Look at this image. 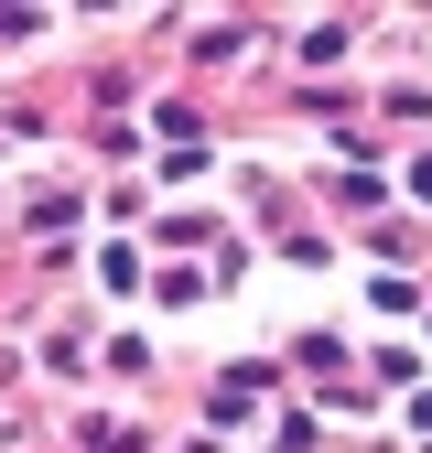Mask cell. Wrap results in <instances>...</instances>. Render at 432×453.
I'll use <instances>...</instances> for the list:
<instances>
[{"instance_id": "cell-1", "label": "cell", "mask_w": 432, "mask_h": 453, "mask_svg": "<svg viewBox=\"0 0 432 453\" xmlns=\"http://www.w3.org/2000/svg\"><path fill=\"white\" fill-rule=\"evenodd\" d=\"M87 453H141V432H120V421H87Z\"/></svg>"}, {"instance_id": "cell-2", "label": "cell", "mask_w": 432, "mask_h": 453, "mask_svg": "<svg viewBox=\"0 0 432 453\" xmlns=\"http://www.w3.org/2000/svg\"><path fill=\"white\" fill-rule=\"evenodd\" d=\"M411 195H421V205H432V151H421V162H411Z\"/></svg>"}]
</instances>
